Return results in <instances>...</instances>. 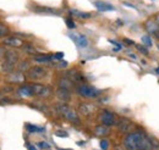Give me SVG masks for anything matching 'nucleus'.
<instances>
[{
	"label": "nucleus",
	"mask_w": 159,
	"mask_h": 150,
	"mask_svg": "<svg viewBox=\"0 0 159 150\" xmlns=\"http://www.w3.org/2000/svg\"><path fill=\"white\" fill-rule=\"evenodd\" d=\"M125 148L127 150H156L151 142V138L147 137L143 132H131L124 139Z\"/></svg>",
	"instance_id": "f257e3e1"
},
{
	"label": "nucleus",
	"mask_w": 159,
	"mask_h": 150,
	"mask_svg": "<svg viewBox=\"0 0 159 150\" xmlns=\"http://www.w3.org/2000/svg\"><path fill=\"white\" fill-rule=\"evenodd\" d=\"M19 61V54L14 50H7L6 54H5V57H4V62L1 65V68L4 72L6 73H10L14 71V67L16 66Z\"/></svg>",
	"instance_id": "f03ea898"
},
{
	"label": "nucleus",
	"mask_w": 159,
	"mask_h": 150,
	"mask_svg": "<svg viewBox=\"0 0 159 150\" xmlns=\"http://www.w3.org/2000/svg\"><path fill=\"white\" fill-rule=\"evenodd\" d=\"M58 111H59L67 121H70V122H72V123H80V118H79V115L74 110V109H71L70 106H67V105H65V104H60L58 105Z\"/></svg>",
	"instance_id": "7ed1b4c3"
},
{
	"label": "nucleus",
	"mask_w": 159,
	"mask_h": 150,
	"mask_svg": "<svg viewBox=\"0 0 159 150\" xmlns=\"http://www.w3.org/2000/svg\"><path fill=\"white\" fill-rule=\"evenodd\" d=\"M48 73L47 68L45 67H42V66H33V67H30L27 73H26V77L28 79H32V81H39V79H43Z\"/></svg>",
	"instance_id": "20e7f679"
},
{
	"label": "nucleus",
	"mask_w": 159,
	"mask_h": 150,
	"mask_svg": "<svg viewBox=\"0 0 159 150\" xmlns=\"http://www.w3.org/2000/svg\"><path fill=\"white\" fill-rule=\"evenodd\" d=\"M77 92L83 98H97L100 94V90H98L97 88L91 87V86H87V84H81V86H79Z\"/></svg>",
	"instance_id": "39448f33"
},
{
	"label": "nucleus",
	"mask_w": 159,
	"mask_h": 150,
	"mask_svg": "<svg viewBox=\"0 0 159 150\" xmlns=\"http://www.w3.org/2000/svg\"><path fill=\"white\" fill-rule=\"evenodd\" d=\"M31 89H32V93L33 95H37V96H48L50 94V88L49 87H45L43 84H31Z\"/></svg>",
	"instance_id": "423d86ee"
},
{
	"label": "nucleus",
	"mask_w": 159,
	"mask_h": 150,
	"mask_svg": "<svg viewBox=\"0 0 159 150\" xmlns=\"http://www.w3.org/2000/svg\"><path fill=\"white\" fill-rule=\"evenodd\" d=\"M118 127H119V130L121 132H124V133H131L132 130H134V127H135V125H134V122H131L129 118H125V117H121L119 120V122H118Z\"/></svg>",
	"instance_id": "0eeeda50"
},
{
	"label": "nucleus",
	"mask_w": 159,
	"mask_h": 150,
	"mask_svg": "<svg viewBox=\"0 0 159 150\" xmlns=\"http://www.w3.org/2000/svg\"><path fill=\"white\" fill-rule=\"evenodd\" d=\"M100 121L104 126H113L115 125V115L108 110H104L100 113Z\"/></svg>",
	"instance_id": "6e6552de"
},
{
	"label": "nucleus",
	"mask_w": 159,
	"mask_h": 150,
	"mask_svg": "<svg viewBox=\"0 0 159 150\" xmlns=\"http://www.w3.org/2000/svg\"><path fill=\"white\" fill-rule=\"evenodd\" d=\"M4 44L9 45V46H14V48H20L23 46V40L17 37H6L4 39Z\"/></svg>",
	"instance_id": "1a4fd4ad"
},
{
	"label": "nucleus",
	"mask_w": 159,
	"mask_h": 150,
	"mask_svg": "<svg viewBox=\"0 0 159 150\" xmlns=\"http://www.w3.org/2000/svg\"><path fill=\"white\" fill-rule=\"evenodd\" d=\"M70 37L72 38V40H74L79 46H81V48H86V46L88 45V40H87V38L84 37L83 34L72 33V34H70Z\"/></svg>",
	"instance_id": "9d476101"
},
{
	"label": "nucleus",
	"mask_w": 159,
	"mask_h": 150,
	"mask_svg": "<svg viewBox=\"0 0 159 150\" xmlns=\"http://www.w3.org/2000/svg\"><path fill=\"white\" fill-rule=\"evenodd\" d=\"M26 79V76L21 72H10L7 76V82H11V83H22L25 82Z\"/></svg>",
	"instance_id": "9b49d317"
},
{
	"label": "nucleus",
	"mask_w": 159,
	"mask_h": 150,
	"mask_svg": "<svg viewBox=\"0 0 159 150\" xmlns=\"http://www.w3.org/2000/svg\"><path fill=\"white\" fill-rule=\"evenodd\" d=\"M94 6L99 10V11H114L115 7L109 4V2H105V1H96L94 2Z\"/></svg>",
	"instance_id": "f8f14e48"
},
{
	"label": "nucleus",
	"mask_w": 159,
	"mask_h": 150,
	"mask_svg": "<svg viewBox=\"0 0 159 150\" xmlns=\"http://www.w3.org/2000/svg\"><path fill=\"white\" fill-rule=\"evenodd\" d=\"M57 96L59 98L60 100H62V101H69V100L71 99L70 90L64 89V88H59V89L57 90Z\"/></svg>",
	"instance_id": "ddd939ff"
},
{
	"label": "nucleus",
	"mask_w": 159,
	"mask_h": 150,
	"mask_svg": "<svg viewBox=\"0 0 159 150\" xmlns=\"http://www.w3.org/2000/svg\"><path fill=\"white\" fill-rule=\"evenodd\" d=\"M80 110L83 115H91L94 111V106L92 104H81L80 105Z\"/></svg>",
	"instance_id": "4468645a"
},
{
	"label": "nucleus",
	"mask_w": 159,
	"mask_h": 150,
	"mask_svg": "<svg viewBox=\"0 0 159 150\" xmlns=\"http://www.w3.org/2000/svg\"><path fill=\"white\" fill-rule=\"evenodd\" d=\"M74 86L72 81L70 78H61L59 82V88H64V89H67L70 90V88Z\"/></svg>",
	"instance_id": "2eb2a0df"
},
{
	"label": "nucleus",
	"mask_w": 159,
	"mask_h": 150,
	"mask_svg": "<svg viewBox=\"0 0 159 150\" xmlns=\"http://www.w3.org/2000/svg\"><path fill=\"white\" fill-rule=\"evenodd\" d=\"M70 14L75 17H79V19H89L91 17V14L88 12H82L79 10H70Z\"/></svg>",
	"instance_id": "dca6fc26"
},
{
	"label": "nucleus",
	"mask_w": 159,
	"mask_h": 150,
	"mask_svg": "<svg viewBox=\"0 0 159 150\" xmlns=\"http://www.w3.org/2000/svg\"><path fill=\"white\" fill-rule=\"evenodd\" d=\"M53 59H54V55H36L33 57V60L37 62H49Z\"/></svg>",
	"instance_id": "f3484780"
},
{
	"label": "nucleus",
	"mask_w": 159,
	"mask_h": 150,
	"mask_svg": "<svg viewBox=\"0 0 159 150\" xmlns=\"http://www.w3.org/2000/svg\"><path fill=\"white\" fill-rule=\"evenodd\" d=\"M20 94L23 95V96H32L33 93H32V89H31V86H23L20 88Z\"/></svg>",
	"instance_id": "a211bd4d"
},
{
	"label": "nucleus",
	"mask_w": 159,
	"mask_h": 150,
	"mask_svg": "<svg viewBox=\"0 0 159 150\" xmlns=\"http://www.w3.org/2000/svg\"><path fill=\"white\" fill-rule=\"evenodd\" d=\"M108 132H109L108 127H104V126H99L96 128V134L99 137H104L105 134H108Z\"/></svg>",
	"instance_id": "6ab92c4d"
},
{
	"label": "nucleus",
	"mask_w": 159,
	"mask_h": 150,
	"mask_svg": "<svg viewBox=\"0 0 159 150\" xmlns=\"http://www.w3.org/2000/svg\"><path fill=\"white\" fill-rule=\"evenodd\" d=\"M26 128H27V131H30V132H44L45 131V128H43V127H37V126H33V125H30V123L26 125Z\"/></svg>",
	"instance_id": "aec40b11"
},
{
	"label": "nucleus",
	"mask_w": 159,
	"mask_h": 150,
	"mask_svg": "<svg viewBox=\"0 0 159 150\" xmlns=\"http://www.w3.org/2000/svg\"><path fill=\"white\" fill-rule=\"evenodd\" d=\"M7 34H9V28H7L5 24L0 23V38L6 37Z\"/></svg>",
	"instance_id": "412c9836"
},
{
	"label": "nucleus",
	"mask_w": 159,
	"mask_h": 150,
	"mask_svg": "<svg viewBox=\"0 0 159 150\" xmlns=\"http://www.w3.org/2000/svg\"><path fill=\"white\" fill-rule=\"evenodd\" d=\"M141 39H142V43H143V44H146L147 46H152V45H153V42L151 40V38L148 37V36H143Z\"/></svg>",
	"instance_id": "4be33fe9"
},
{
	"label": "nucleus",
	"mask_w": 159,
	"mask_h": 150,
	"mask_svg": "<svg viewBox=\"0 0 159 150\" xmlns=\"http://www.w3.org/2000/svg\"><path fill=\"white\" fill-rule=\"evenodd\" d=\"M23 48H25V51H27V53H30V54H36V49H34L32 45H30V44H23Z\"/></svg>",
	"instance_id": "5701e85b"
},
{
	"label": "nucleus",
	"mask_w": 159,
	"mask_h": 150,
	"mask_svg": "<svg viewBox=\"0 0 159 150\" xmlns=\"http://www.w3.org/2000/svg\"><path fill=\"white\" fill-rule=\"evenodd\" d=\"M100 148L103 150H108V148H109V142L107 139H102L100 140Z\"/></svg>",
	"instance_id": "b1692460"
},
{
	"label": "nucleus",
	"mask_w": 159,
	"mask_h": 150,
	"mask_svg": "<svg viewBox=\"0 0 159 150\" xmlns=\"http://www.w3.org/2000/svg\"><path fill=\"white\" fill-rule=\"evenodd\" d=\"M37 145L39 147L40 149H44V150H48L49 148H50V145H49L48 143H45V142H39Z\"/></svg>",
	"instance_id": "393cba45"
},
{
	"label": "nucleus",
	"mask_w": 159,
	"mask_h": 150,
	"mask_svg": "<svg viewBox=\"0 0 159 150\" xmlns=\"http://www.w3.org/2000/svg\"><path fill=\"white\" fill-rule=\"evenodd\" d=\"M66 24H67V27H69L70 29L75 28V26H76V24H75V22L72 21V19H70V17H69V19H66Z\"/></svg>",
	"instance_id": "a878e982"
},
{
	"label": "nucleus",
	"mask_w": 159,
	"mask_h": 150,
	"mask_svg": "<svg viewBox=\"0 0 159 150\" xmlns=\"http://www.w3.org/2000/svg\"><path fill=\"white\" fill-rule=\"evenodd\" d=\"M136 46H137V49H139L141 53H143L144 55H148V50H147V48L144 45H136Z\"/></svg>",
	"instance_id": "bb28decb"
},
{
	"label": "nucleus",
	"mask_w": 159,
	"mask_h": 150,
	"mask_svg": "<svg viewBox=\"0 0 159 150\" xmlns=\"http://www.w3.org/2000/svg\"><path fill=\"white\" fill-rule=\"evenodd\" d=\"M55 135H58V137H60V138H66L69 134H67L65 131H57L55 132Z\"/></svg>",
	"instance_id": "cd10ccee"
},
{
	"label": "nucleus",
	"mask_w": 159,
	"mask_h": 150,
	"mask_svg": "<svg viewBox=\"0 0 159 150\" xmlns=\"http://www.w3.org/2000/svg\"><path fill=\"white\" fill-rule=\"evenodd\" d=\"M6 51H7V50H6L5 48H0V60H4Z\"/></svg>",
	"instance_id": "c85d7f7f"
},
{
	"label": "nucleus",
	"mask_w": 159,
	"mask_h": 150,
	"mask_svg": "<svg viewBox=\"0 0 159 150\" xmlns=\"http://www.w3.org/2000/svg\"><path fill=\"white\" fill-rule=\"evenodd\" d=\"M109 43H110V44H113V45H115V46H116V48H118L119 50L121 49V45H120L118 42H115V40H111V39H109Z\"/></svg>",
	"instance_id": "c756f323"
},
{
	"label": "nucleus",
	"mask_w": 159,
	"mask_h": 150,
	"mask_svg": "<svg viewBox=\"0 0 159 150\" xmlns=\"http://www.w3.org/2000/svg\"><path fill=\"white\" fill-rule=\"evenodd\" d=\"M62 57H64V54H62V53H57V54L54 55V59H57V60H62Z\"/></svg>",
	"instance_id": "7c9ffc66"
},
{
	"label": "nucleus",
	"mask_w": 159,
	"mask_h": 150,
	"mask_svg": "<svg viewBox=\"0 0 159 150\" xmlns=\"http://www.w3.org/2000/svg\"><path fill=\"white\" fill-rule=\"evenodd\" d=\"M124 42H125L126 44H130V45H134V44H135V43H134L132 40H129L127 38H124Z\"/></svg>",
	"instance_id": "2f4dec72"
},
{
	"label": "nucleus",
	"mask_w": 159,
	"mask_h": 150,
	"mask_svg": "<svg viewBox=\"0 0 159 150\" xmlns=\"http://www.w3.org/2000/svg\"><path fill=\"white\" fill-rule=\"evenodd\" d=\"M28 149H30V150H37L34 147H33V145H28Z\"/></svg>",
	"instance_id": "473e14b6"
},
{
	"label": "nucleus",
	"mask_w": 159,
	"mask_h": 150,
	"mask_svg": "<svg viewBox=\"0 0 159 150\" xmlns=\"http://www.w3.org/2000/svg\"><path fill=\"white\" fill-rule=\"evenodd\" d=\"M156 72H157V73L159 75V67H157V68H156Z\"/></svg>",
	"instance_id": "72a5a7b5"
},
{
	"label": "nucleus",
	"mask_w": 159,
	"mask_h": 150,
	"mask_svg": "<svg viewBox=\"0 0 159 150\" xmlns=\"http://www.w3.org/2000/svg\"><path fill=\"white\" fill-rule=\"evenodd\" d=\"M60 150H70V149H60Z\"/></svg>",
	"instance_id": "f704fd0d"
},
{
	"label": "nucleus",
	"mask_w": 159,
	"mask_h": 150,
	"mask_svg": "<svg viewBox=\"0 0 159 150\" xmlns=\"http://www.w3.org/2000/svg\"><path fill=\"white\" fill-rule=\"evenodd\" d=\"M158 48H159V44H158Z\"/></svg>",
	"instance_id": "c9c22d12"
}]
</instances>
